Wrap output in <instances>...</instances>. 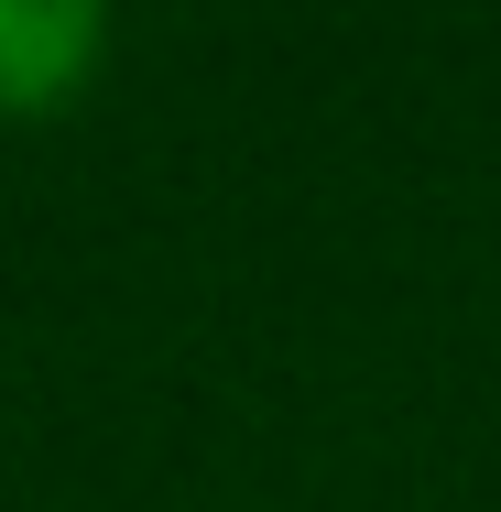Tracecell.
<instances>
[{"mask_svg":"<svg viewBox=\"0 0 501 512\" xmlns=\"http://www.w3.org/2000/svg\"><path fill=\"white\" fill-rule=\"evenodd\" d=\"M88 55H99V11H77V0H0V109L77 99Z\"/></svg>","mask_w":501,"mask_h":512,"instance_id":"1","label":"cell"}]
</instances>
